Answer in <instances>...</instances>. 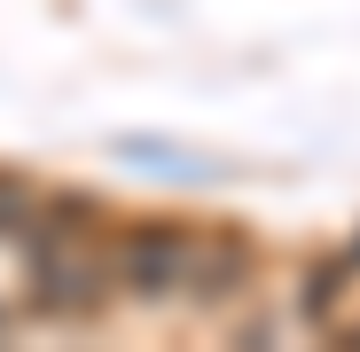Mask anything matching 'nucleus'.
<instances>
[{"instance_id": "obj_1", "label": "nucleus", "mask_w": 360, "mask_h": 352, "mask_svg": "<svg viewBox=\"0 0 360 352\" xmlns=\"http://www.w3.org/2000/svg\"><path fill=\"white\" fill-rule=\"evenodd\" d=\"M102 298H110V266L94 251H79L71 235L39 251V306L47 313H94Z\"/></svg>"}, {"instance_id": "obj_2", "label": "nucleus", "mask_w": 360, "mask_h": 352, "mask_svg": "<svg viewBox=\"0 0 360 352\" xmlns=\"http://www.w3.org/2000/svg\"><path fill=\"white\" fill-rule=\"evenodd\" d=\"M188 266H196V243L180 227H134L126 235V259H117V274H126L141 298H165L172 282H188Z\"/></svg>"}, {"instance_id": "obj_3", "label": "nucleus", "mask_w": 360, "mask_h": 352, "mask_svg": "<svg viewBox=\"0 0 360 352\" xmlns=\"http://www.w3.org/2000/svg\"><path fill=\"white\" fill-rule=\"evenodd\" d=\"M188 282H196V298H227V289H243V243H235V235H204Z\"/></svg>"}, {"instance_id": "obj_4", "label": "nucleus", "mask_w": 360, "mask_h": 352, "mask_svg": "<svg viewBox=\"0 0 360 352\" xmlns=\"http://www.w3.org/2000/svg\"><path fill=\"white\" fill-rule=\"evenodd\" d=\"M24 219H32V196H24L16 181H0V235H16Z\"/></svg>"}, {"instance_id": "obj_5", "label": "nucleus", "mask_w": 360, "mask_h": 352, "mask_svg": "<svg viewBox=\"0 0 360 352\" xmlns=\"http://www.w3.org/2000/svg\"><path fill=\"white\" fill-rule=\"evenodd\" d=\"M0 329H8V321H0Z\"/></svg>"}]
</instances>
